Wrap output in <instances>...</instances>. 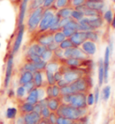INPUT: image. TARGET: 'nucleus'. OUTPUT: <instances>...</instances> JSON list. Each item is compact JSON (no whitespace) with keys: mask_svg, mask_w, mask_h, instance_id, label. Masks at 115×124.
<instances>
[{"mask_svg":"<svg viewBox=\"0 0 115 124\" xmlns=\"http://www.w3.org/2000/svg\"><path fill=\"white\" fill-rule=\"evenodd\" d=\"M56 113L58 116H60V117H64V118H67L71 121H77L82 116L90 114V109H77L76 107H73L70 104H67V103L62 102L59 105V109L57 110Z\"/></svg>","mask_w":115,"mask_h":124,"instance_id":"1","label":"nucleus"},{"mask_svg":"<svg viewBox=\"0 0 115 124\" xmlns=\"http://www.w3.org/2000/svg\"><path fill=\"white\" fill-rule=\"evenodd\" d=\"M93 79L90 77V75H85L79 78L76 81L69 84V86L71 88L72 93H90L93 88Z\"/></svg>","mask_w":115,"mask_h":124,"instance_id":"2","label":"nucleus"},{"mask_svg":"<svg viewBox=\"0 0 115 124\" xmlns=\"http://www.w3.org/2000/svg\"><path fill=\"white\" fill-rule=\"evenodd\" d=\"M44 12V8L42 6H40L34 10L30 11V14L27 18V22L25 24V27L27 29V31L31 33H33L35 31H37L38 26L40 24V22L41 20L42 15Z\"/></svg>","mask_w":115,"mask_h":124,"instance_id":"3","label":"nucleus"},{"mask_svg":"<svg viewBox=\"0 0 115 124\" xmlns=\"http://www.w3.org/2000/svg\"><path fill=\"white\" fill-rule=\"evenodd\" d=\"M57 11L58 10L55 8L54 6L48 9H44L43 15H42V17H41V20H40L36 32H44V31H49Z\"/></svg>","mask_w":115,"mask_h":124,"instance_id":"4","label":"nucleus"},{"mask_svg":"<svg viewBox=\"0 0 115 124\" xmlns=\"http://www.w3.org/2000/svg\"><path fill=\"white\" fill-rule=\"evenodd\" d=\"M13 72H14V55L10 52L6 62V70H5V78H4L3 85L4 88L7 89L11 84Z\"/></svg>","mask_w":115,"mask_h":124,"instance_id":"5","label":"nucleus"},{"mask_svg":"<svg viewBox=\"0 0 115 124\" xmlns=\"http://www.w3.org/2000/svg\"><path fill=\"white\" fill-rule=\"evenodd\" d=\"M25 30H26L25 24H23V25H21V26L17 27L15 37V40H14V42H13L12 50L10 51L13 55L16 54V53L19 51V50H20L21 45H22V42H23V35H24V32H25Z\"/></svg>","mask_w":115,"mask_h":124,"instance_id":"6","label":"nucleus"},{"mask_svg":"<svg viewBox=\"0 0 115 124\" xmlns=\"http://www.w3.org/2000/svg\"><path fill=\"white\" fill-rule=\"evenodd\" d=\"M54 41L53 40V32L47 31L44 32H36L34 38V42L40 44L43 47H48Z\"/></svg>","mask_w":115,"mask_h":124,"instance_id":"7","label":"nucleus"},{"mask_svg":"<svg viewBox=\"0 0 115 124\" xmlns=\"http://www.w3.org/2000/svg\"><path fill=\"white\" fill-rule=\"evenodd\" d=\"M86 94L87 93H72L71 102H70L69 104L77 109L89 108L86 104Z\"/></svg>","mask_w":115,"mask_h":124,"instance_id":"8","label":"nucleus"},{"mask_svg":"<svg viewBox=\"0 0 115 124\" xmlns=\"http://www.w3.org/2000/svg\"><path fill=\"white\" fill-rule=\"evenodd\" d=\"M63 57H64V59H71V58L81 59H89L83 52V50H81L80 47H72V48H69L68 50H65L63 52Z\"/></svg>","mask_w":115,"mask_h":124,"instance_id":"9","label":"nucleus"},{"mask_svg":"<svg viewBox=\"0 0 115 124\" xmlns=\"http://www.w3.org/2000/svg\"><path fill=\"white\" fill-rule=\"evenodd\" d=\"M112 53L111 52L109 47L107 46L104 51V56L103 59V68H104V81L103 83L107 84L108 83V78H109V69H110V58L112 56Z\"/></svg>","mask_w":115,"mask_h":124,"instance_id":"10","label":"nucleus"},{"mask_svg":"<svg viewBox=\"0 0 115 124\" xmlns=\"http://www.w3.org/2000/svg\"><path fill=\"white\" fill-rule=\"evenodd\" d=\"M81 50L86 55L88 58L93 56L97 50V46L95 42H93L91 40H85L84 43L81 45Z\"/></svg>","mask_w":115,"mask_h":124,"instance_id":"11","label":"nucleus"},{"mask_svg":"<svg viewBox=\"0 0 115 124\" xmlns=\"http://www.w3.org/2000/svg\"><path fill=\"white\" fill-rule=\"evenodd\" d=\"M85 22L87 23V24L91 27V29L93 31H97L98 29L103 27L104 21L103 19V16H96V17H84Z\"/></svg>","mask_w":115,"mask_h":124,"instance_id":"12","label":"nucleus"},{"mask_svg":"<svg viewBox=\"0 0 115 124\" xmlns=\"http://www.w3.org/2000/svg\"><path fill=\"white\" fill-rule=\"evenodd\" d=\"M74 47H81V45L84 43L86 39V31H77L69 38Z\"/></svg>","mask_w":115,"mask_h":124,"instance_id":"13","label":"nucleus"},{"mask_svg":"<svg viewBox=\"0 0 115 124\" xmlns=\"http://www.w3.org/2000/svg\"><path fill=\"white\" fill-rule=\"evenodd\" d=\"M33 84L36 88L46 87L47 83L45 79V72L44 71H36L33 73Z\"/></svg>","mask_w":115,"mask_h":124,"instance_id":"14","label":"nucleus"},{"mask_svg":"<svg viewBox=\"0 0 115 124\" xmlns=\"http://www.w3.org/2000/svg\"><path fill=\"white\" fill-rule=\"evenodd\" d=\"M28 2L29 0H23L21 2V5H20V7H19L18 17H17V27L24 24L25 15H26V11H27Z\"/></svg>","mask_w":115,"mask_h":124,"instance_id":"15","label":"nucleus"},{"mask_svg":"<svg viewBox=\"0 0 115 124\" xmlns=\"http://www.w3.org/2000/svg\"><path fill=\"white\" fill-rule=\"evenodd\" d=\"M33 80V73L29 71H20L19 72V77L17 79V84L18 85H24L27 83H30Z\"/></svg>","mask_w":115,"mask_h":124,"instance_id":"16","label":"nucleus"},{"mask_svg":"<svg viewBox=\"0 0 115 124\" xmlns=\"http://www.w3.org/2000/svg\"><path fill=\"white\" fill-rule=\"evenodd\" d=\"M18 113L20 115H24L33 112V105L27 102L25 100H21L18 102Z\"/></svg>","mask_w":115,"mask_h":124,"instance_id":"17","label":"nucleus"},{"mask_svg":"<svg viewBox=\"0 0 115 124\" xmlns=\"http://www.w3.org/2000/svg\"><path fill=\"white\" fill-rule=\"evenodd\" d=\"M44 88H45L47 98H59V97H60V88L57 85H47Z\"/></svg>","mask_w":115,"mask_h":124,"instance_id":"18","label":"nucleus"},{"mask_svg":"<svg viewBox=\"0 0 115 124\" xmlns=\"http://www.w3.org/2000/svg\"><path fill=\"white\" fill-rule=\"evenodd\" d=\"M23 120H24V124H38L39 121L41 120L40 114L35 112H31L30 113L23 115Z\"/></svg>","mask_w":115,"mask_h":124,"instance_id":"19","label":"nucleus"},{"mask_svg":"<svg viewBox=\"0 0 115 124\" xmlns=\"http://www.w3.org/2000/svg\"><path fill=\"white\" fill-rule=\"evenodd\" d=\"M25 101L29 103H31L32 105H34L36 104L38 102H39V90H38V88H33L31 92H29L27 93V95L25 97Z\"/></svg>","mask_w":115,"mask_h":124,"instance_id":"20","label":"nucleus"},{"mask_svg":"<svg viewBox=\"0 0 115 124\" xmlns=\"http://www.w3.org/2000/svg\"><path fill=\"white\" fill-rule=\"evenodd\" d=\"M84 6H86L87 7H89L91 9H93L103 14V10L104 8V2L103 1H90V0H86Z\"/></svg>","mask_w":115,"mask_h":124,"instance_id":"21","label":"nucleus"},{"mask_svg":"<svg viewBox=\"0 0 115 124\" xmlns=\"http://www.w3.org/2000/svg\"><path fill=\"white\" fill-rule=\"evenodd\" d=\"M97 74H98V86L101 87L103 85L104 81V68H103V59H100L97 62Z\"/></svg>","mask_w":115,"mask_h":124,"instance_id":"22","label":"nucleus"},{"mask_svg":"<svg viewBox=\"0 0 115 124\" xmlns=\"http://www.w3.org/2000/svg\"><path fill=\"white\" fill-rule=\"evenodd\" d=\"M61 103H62V102H61L60 97H59V98H48L47 107L50 109V111L51 112H56Z\"/></svg>","mask_w":115,"mask_h":124,"instance_id":"23","label":"nucleus"},{"mask_svg":"<svg viewBox=\"0 0 115 124\" xmlns=\"http://www.w3.org/2000/svg\"><path fill=\"white\" fill-rule=\"evenodd\" d=\"M60 65H61L60 60L52 58L51 60H50L49 62H47L46 70L47 71L51 72V73H55V72L59 71V68H60Z\"/></svg>","mask_w":115,"mask_h":124,"instance_id":"24","label":"nucleus"},{"mask_svg":"<svg viewBox=\"0 0 115 124\" xmlns=\"http://www.w3.org/2000/svg\"><path fill=\"white\" fill-rule=\"evenodd\" d=\"M111 93H112L111 85H106L103 86V88L100 90V99L104 102H107L111 97Z\"/></svg>","mask_w":115,"mask_h":124,"instance_id":"25","label":"nucleus"},{"mask_svg":"<svg viewBox=\"0 0 115 124\" xmlns=\"http://www.w3.org/2000/svg\"><path fill=\"white\" fill-rule=\"evenodd\" d=\"M74 8H72L70 6H68V7H64V8H61V9H59L57 11L56 15L59 16L60 19H65V18H70V16H71V13L73 11Z\"/></svg>","mask_w":115,"mask_h":124,"instance_id":"26","label":"nucleus"},{"mask_svg":"<svg viewBox=\"0 0 115 124\" xmlns=\"http://www.w3.org/2000/svg\"><path fill=\"white\" fill-rule=\"evenodd\" d=\"M18 110L15 107H8L6 111V118L10 121H14L18 115Z\"/></svg>","mask_w":115,"mask_h":124,"instance_id":"27","label":"nucleus"},{"mask_svg":"<svg viewBox=\"0 0 115 124\" xmlns=\"http://www.w3.org/2000/svg\"><path fill=\"white\" fill-rule=\"evenodd\" d=\"M15 97L18 101L21 100H24L26 95H27V92L25 90V88L23 85H18L15 89Z\"/></svg>","mask_w":115,"mask_h":124,"instance_id":"28","label":"nucleus"},{"mask_svg":"<svg viewBox=\"0 0 115 124\" xmlns=\"http://www.w3.org/2000/svg\"><path fill=\"white\" fill-rule=\"evenodd\" d=\"M66 39H67V38L65 37V35L63 34V32L61 31H55V32L53 33V40H54V42L57 44H60L63 40H66Z\"/></svg>","mask_w":115,"mask_h":124,"instance_id":"29","label":"nucleus"},{"mask_svg":"<svg viewBox=\"0 0 115 124\" xmlns=\"http://www.w3.org/2000/svg\"><path fill=\"white\" fill-rule=\"evenodd\" d=\"M86 39L87 40H91V41L96 43L97 41L99 40V34H98L97 31H86Z\"/></svg>","mask_w":115,"mask_h":124,"instance_id":"30","label":"nucleus"},{"mask_svg":"<svg viewBox=\"0 0 115 124\" xmlns=\"http://www.w3.org/2000/svg\"><path fill=\"white\" fill-rule=\"evenodd\" d=\"M45 79H46L47 85H56V81L54 79V73L45 70Z\"/></svg>","mask_w":115,"mask_h":124,"instance_id":"31","label":"nucleus"},{"mask_svg":"<svg viewBox=\"0 0 115 124\" xmlns=\"http://www.w3.org/2000/svg\"><path fill=\"white\" fill-rule=\"evenodd\" d=\"M54 6L57 10L64 8V7H68L70 6V0H56Z\"/></svg>","mask_w":115,"mask_h":124,"instance_id":"32","label":"nucleus"},{"mask_svg":"<svg viewBox=\"0 0 115 124\" xmlns=\"http://www.w3.org/2000/svg\"><path fill=\"white\" fill-rule=\"evenodd\" d=\"M84 17V15L77 9H73V11H72V13H71V16H70V18H71L72 20H74V21H76V22H77V23L80 22Z\"/></svg>","mask_w":115,"mask_h":124,"instance_id":"33","label":"nucleus"},{"mask_svg":"<svg viewBox=\"0 0 115 124\" xmlns=\"http://www.w3.org/2000/svg\"><path fill=\"white\" fill-rule=\"evenodd\" d=\"M40 58H41V59H42L43 61L49 62L50 60H51L53 58V51H51V50H49L48 48H46L45 50L42 52V54L40 55Z\"/></svg>","mask_w":115,"mask_h":124,"instance_id":"34","label":"nucleus"},{"mask_svg":"<svg viewBox=\"0 0 115 124\" xmlns=\"http://www.w3.org/2000/svg\"><path fill=\"white\" fill-rule=\"evenodd\" d=\"M103 21H105L108 24L111 25V23H112V17H113V12H112V9H109L105 11L104 13H103Z\"/></svg>","mask_w":115,"mask_h":124,"instance_id":"35","label":"nucleus"},{"mask_svg":"<svg viewBox=\"0 0 115 124\" xmlns=\"http://www.w3.org/2000/svg\"><path fill=\"white\" fill-rule=\"evenodd\" d=\"M72 47H74V45H73L72 41L70 40V39H66V40H63L61 43L59 44V48L63 50H68V49L72 48Z\"/></svg>","mask_w":115,"mask_h":124,"instance_id":"36","label":"nucleus"},{"mask_svg":"<svg viewBox=\"0 0 115 124\" xmlns=\"http://www.w3.org/2000/svg\"><path fill=\"white\" fill-rule=\"evenodd\" d=\"M85 2H86V0H70V7L76 9L77 7L84 6Z\"/></svg>","mask_w":115,"mask_h":124,"instance_id":"37","label":"nucleus"},{"mask_svg":"<svg viewBox=\"0 0 115 124\" xmlns=\"http://www.w3.org/2000/svg\"><path fill=\"white\" fill-rule=\"evenodd\" d=\"M86 104L89 108L94 104V95H93V93H92V92L86 94Z\"/></svg>","mask_w":115,"mask_h":124,"instance_id":"38","label":"nucleus"},{"mask_svg":"<svg viewBox=\"0 0 115 124\" xmlns=\"http://www.w3.org/2000/svg\"><path fill=\"white\" fill-rule=\"evenodd\" d=\"M61 31L63 32V34L65 35V37L67 38V39H69L77 31L73 30V29H70V28H62L61 29Z\"/></svg>","mask_w":115,"mask_h":124,"instance_id":"39","label":"nucleus"},{"mask_svg":"<svg viewBox=\"0 0 115 124\" xmlns=\"http://www.w3.org/2000/svg\"><path fill=\"white\" fill-rule=\"evenodd\" d=\"M50 112H50V109L48 108L47 106L42 107V108H41V111H40V113L41 119H48L50 114Z\"/></svg>","mask_w":115,"mask_h":124,"instance_id":"40","label":"nucleus"},{"mask_svg":"<svg viewBox=\"0 0 115 124\" xmlns=\"http://www.w3.org/2000/svg\"><path fill=\"white\" fill-rule=\"evenodd\" d=\"M77 124H89V122H90V114L80 117L77 121Z\"/></svg>","mask_w":115,"mask_h":124,"instance_id":"41","label":"nucleus"},{"mask_svg":"<svg viewBox=\"0 0 115 124\" xmlns=\"http://www.w3.org/2000/svg\"><path fill=\"white\" fill-rule=\"evenodd\" d=\"M50 124H57V120H58V115L56 112H50L49 118L47 119Z\"/></svg>","mask_w":115,"mask_h":124,"instance_id":"42","label":"nucleus"},{"mask_svg":"<svg viewBox=\"0 0 115 124\" xmlns=\"http://www.w3.org/2000/svg\"><path fill=\"white\" fill-rule=\"evenodd\" d=\"M55 1H56V0H43L42 6H41L43 7L44 9H48V8H50V7L54 6Z\"/></svg>","mask_w":115,"mask_h":124,"instance_id":"43","label":"nucleus"},{"mask_svg":"<svg viewBox=\"0 0 115 124\" xmlns=\"http://www.w3.org/2000/svg\"><path fill=\"white\" fill-rule=\"evenodd\" d=\"M72 121L71 120H69L67 118H64V117H60V116H58V120H57V124H71Z\"/></svg>","mask_w":115,"mask_h":124,"instance_id":"44","label":"nucleus"},{"mask_svg":"<svg viewBox=\"0 0 115 124\" xmlns=\"http://www.w3.org/2000/svg\"><path fill=\"white\" fill-rule=\"evenodd\" d=\"M71 93H72V91L70 86H69V85L65 87H63V88H60V96L67 95V94H71Z\"/></svg>","mask_w":115,"mask_h":124,"instance_id":"45","label":"nucleus"},{"mask_svg":"<svg viewBox=\"0 0 115 124\" xmlns=\"http://www.w3.org/2000/svg\"><path fill=\"white\" fill-rule=\"evenodd\" d=\"M93 95H94V104H97L99 102V100H100V87L98 85L94 88Z\"/></svg>","mask_w":115,"mask_h":124,"instance_id":"46","label":"nucleus"},{"mask_svg":"<svg viewBox=\"0 0 115 124\" xmlns=\"http://www.w3.org/2000/svg\"><path fill=\"white\" fill-rule=\"evenodd\" d=\"M24 88H25V90H26V92H27V93H29V92H31L33 88H35V85L34 84H33V82L31 81V82H30V83H27V84H25L24 85Z\"/></svg>","mask_w":115,"mask_h":124,"instance_id":"47","label":"nucleus"},{"mask_svg":"<svg viewBox=\"0 0 115 124\" xmlns=\"http://www.w3.org/2000/svg\"><path fill=\"white\" fill-rule=\"evenodd\" d=\"M54 79H55V81H56V84L59 82V81H60L61 79H63V74L61 73V72L59 71H57L54 73Z\"/></svg>","mask_w":115,"mask_h":124,"instance_id":"48","label":"nucleus"},{"mask_svg":"<svg viewBox=\"0 0 115 124\" xmlns=\"http://www.w3.org/2000/svg\"><path fill=\"white\" fill-rule=\"evenodd\" d=\"M14 121H15V124H24V120H23V115L18 114V116Z\"/></svg>","mask_w":115,"mask_h":124,"instance_id":"49","label":"nucleus"},{"mask_svg":"<svg viewBox=\"0 0 115 124\" xmlns=\"http://www.w3.org/2000/svg\"><path fill=\"white\" fill-rule=\"evenodd\" d=\"M56 85L59 87V88H63V87H65V86H67V85H69V84L65 80V79H61V80L59 81V82H58Z\"/></svg>","mask_w":115,"mask_h":124,"instance_id":"50","label":"nucleus"},{"mask_svg":"<svg viewBox=\"0 0 115 124\" xmlns=\"http://www.w3.org/2000/svg\"><path fill=\"white\" fill-rule=\"evenodd\" d=\"M47 48H48V49H49V50H51V51H54V50H57V49H58V48H59V44L55 43V42H54V41H53L52 43H51V44H50V45H49V46L47 47Z\"/></svg>","mask_w":115,"mask_h":124,"instance_id":"51","label":"nucleus"},{"mask_svg":"<svg viewBox=\"0 0 115 124\" xmlns=\"http://www.w3.org/2000/svg\"><path fill=\"white\" fill-rule=\"evenodd\" d=\"M40 111H41V106H40V104L37 102L36 104H34V105H33V112H37V113H39V114H40Z\"/></svg>","mask_w":115,"mask_h":124,"instance_id":"52","label":"nucleus"},{"mask_svg":"<svg viewBox=\"0 0 115 124\" xmlns=\"http://www.w3.org/2000/svg\"><path fill=\"white\" fill-rule=\"evenodd\" d=\"M7 96L9 97V98H14L15 96V90L14 89H8V93H7Z\"/></svg>","mask_w":115,"mask_h":124,"instance_id":"53","label":"nucleus"},{"mask_svg":"<svg viewBox=\"0 0 115 124\" xmlns=\"http://www.w3.org/2000/svg\"><path fill=\"white\" fill-rule=\"evenodd\" d=\"M111 27H112L113 30H115V12L113 13V17H112V23H111Z\"/></svg>","mask_w":115,"mask_h":124,"instance_id":"54","label":"nucleus"},{"mask_svg":"<svg viewBox=\"0 0 115 124\" xmlns=\"http://www.w3.org/2000/svg\"><path fill=\"white\" fill-rule=\"evenodd\" d=\"M38 124H50V123H49V121H48L47 119H41V120L39 121Z\"/></svg>","mask_w":115,"mask_h":124,"instance_id":"55","label":"nucleus"},{"mask_svg":"<svg viewBox=\"0 0 115 124\" xmlns=\"http://www.w3.org/2000/svg\"><path fill=\"white\" fill-rule=\"evenodd\" d=\"M109 123H110V121H105L103 124H109Z\"/></svg>","mask_w":115,"mask_h":124,"instance_id":"56","label":"nucleus"},{"mask_svg":"<svg viewBox=\"0 0 115 124\" xmlns=\"http://www.w3.org/2000/svg\"><path fill=\"white\" fill-rule=\"evenodd\" d=\"M71 124H77V121H72Z\"/></svg>","mask_w":115,"mask_h":124,"instance_id":"57","label":"nucleus"},{"mask_svg":"<svg viewBox=\"0 0 115 124\" xmlns=\"http://www.w3.org/2000/svg\"><path fill=\"white\" fill-rule=\"evenodd\" d=\"M113 116H114V121H115V108H114V112H113Z\"/></svg>","mask_w":115,"mask_h":124,"instance_id":"58","label":"nucleus"},{"mask_svg":"<svg viewBox=\"0 0 115 124\" xmlns=\"http://www.w3.org/2000/svg\"><path fill=\"white\" fill-rule=\"evenodd\" d=\"M90 1H103V0H90Z\"/></svg>","mask_w":115,"mask_h":124,"instance_id":"59","label":"nucleus"},{"mask_svg":"<svg viewBox=\"0 0 115 124\" xmlns=\"http://www.w3.org/2000/svg\"><path fill=\"white\" fill-rule=\"evenodd\" d=\"M112 2H113V3H115V0H112Z\"/></svg>","mask_w":115,"mask_h":124,"instance_id":"60","label":"nucleus"},{"mask_svg":"<svg viewBox=\"0 0 115 124\" xmlns=\"http://www.w3.org/2000/svg\"><path fill=\"white\" fill-rule=\"evenodd\" d=\"M114 124H115V121H114Z\"/></svg>","mask_w":115,"mask_h":124,"instance_id":"61","label":"nucleus"},{"mask_svg":"<svg viewBox=\"0 0 115 124\" xmlns=\"http://www.w3.org/2000/svg\"><path fill=\"white\" fill-rule=\"evenodd\" d=\"M0 1H2V0H0Z\"/></svg>","mask_w":115,"mask_h":124,"instance_id":"62","label":"nucleus"}]
</instances>
